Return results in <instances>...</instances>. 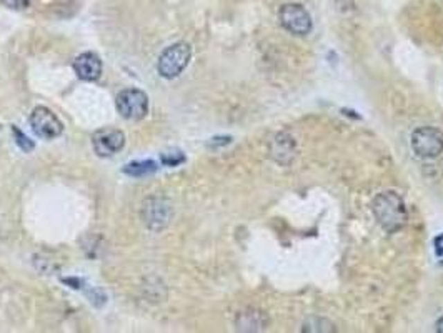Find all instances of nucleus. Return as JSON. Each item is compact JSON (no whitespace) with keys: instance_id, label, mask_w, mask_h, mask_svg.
Segmentation results:
<instances>
[{"instance_id":"1","label":"nucleus","mask_w":443,"mask_h":333,"mask_svg":"<svg viewBox=\"0 0 443 333\" xmlns=\"http://www.w3.org/2000/svg\"><path fill=\"white\" fill-rule=\"evenodd\" d=\"M373 215L380 227L388 233H395L407 222V208L404 199L395 192H383L373 200Z\"/></svg>"},{"instance_id":"2","label":"nucleus","mask_w":443,"mask_h":333,"mask_svg":"<svg viewBox=\"0 0 443 333\" xmlns=\"http://www.w3.org/2000/svg\"><path fill=\"white\" fill-rule=\"evenodd\" d=\"M192 59V48L186 42H177L170 45L159 57V73L163 79H175L186 71L188 62Z\"/></svg>"},{"instance_id":"3","label":"nucleus","mask_w":443,"mask_h":333,"mask_svg":"<svg viewBox=\"0 0 443 333\" xmlns=\"http://www.w3.org/2000/svg\"><path fill=\"white\" fill-rule=\"evenodd\" d=\"M116 107L127 120H141L149 112V97L138 89H125L117 96Z\"/></svg>"},{"instance_id":"4","label":"nucleus","mask_w":443,"mask_h":333,"mask_svg":"<svg viewBox=\"0 0 443 333\" xmlns=\"http://www.w3.org/2000/svg\"><path fill=\"white\" fill-rule=\"evenodd\" d=\"M412 149L422 159L438 157L443 152V132L433 127H420L412 134Z\"/></svg>"},{"instance_id":"5","label":"nucleus","mask_w":443,"mask_h":333,"mask_svg":"<svg viewBox=\"0 0 443 333\" xmlns=\"http://www.w3.org/2000/svg\"><path fill=\"white\" fill-rule=\"evenodd\" d=\"M282 27L293 35H307L311 30V17L300 3H284L278 10Z\"/></svg>"},{"instance_id":"6","label":"nucleus","mask_w":443,"mask_h":333,"mask_svg":"<svg viewBox=\"0 0 443 333\" xmlns=\"http://www.w3.org/2000/svg\"><path fill=\"white\" fill-rule=\"evenodd\" d=\"M28 122H30L32 130H34L37 137L45 138V141H52V138L59 137L64 132V123L47 107H37V109H34Z\"/></svg>"},{"instance_id":"7","label":"nucleus","mask_w":443,"mask_h":333,"mask_svg":"<svg viewBox=\"0 0 443 333\" xmlns=\"http://www.w3.org/2000/svg\"><path fill=\"white\" fill-rule=\"evenodd\" d=\"M172 217V207L165 199H149L142 207L143 224L154 232H160L169 225Z\"/></svg>"},{"instance_id":"8","label":"nucleus","mask_w":443,"mask_h":333,"mask_svg":"<svg viewBox=\"0 0 443 333\" xmlns=\"http://www.w3.org/2000/svg\"><path fill=\"white\" fill-rule=\"evenodd\" d=\"M124 145L125 135L118 129H100L92 135V147L98 157H114Z\"/></svg>"},{"instance_id":"9","label":"nucleus","mask_w":443,"mask_h":333,"mask_svg":"<svg viewBox=\"0 0 443 333\" xmlns=\"http://www.w3.org/2000/svg\"><path fill=\"white\" fill-rule=\"evenodd\" d=\"M73 71L82 80H97L102 75V60L96 53L85 52L73 60Z\"/></svg>"},{"instance_id":"10","label":"nucleus","mask_w":443,"mask_h":333,"mask_svg":"<svg viewBox=\"0 0 443 333\" xmlns=\"http://www.w3.org/2000/svg\"><path fill=\"white\" fill-rule=\"evenodd\" d=\"M293 147H295L293 138L289 137L287 134H280L277 138H275L272 145L273 159L277 160L278 163H284V165H287V163L292 162L295 155Z\"/></svg>"},{"instance_id":"11","label":"nucleus","mask_w":443,"mask_h":333,"mask_svg":"<svg viewBox=\"0 0 443 333\" xmlns=\"http://www.w3.org/2000/svg\"><path fill=\"white\" fill-rule=\"evenodd\" d=\"M266 325V318L264 314L260 312H245V314H240L239 320H237V328L244 332H257V330H264Z\"/></svg>"},{"instance_id":"12","label":"nucleus","mask_w":443,"mask_h":333,"mask_svg":"<svg viewBox=\"0 0 443 333\" xmlns=\"http://www.w3.org/2000/svg\"><path fill=\"white\" fill-rule=\"evenodd\" d=\"M157 170V163L152 162V160H142V162H134L125 165L124 172L127 175H132V177H145L154 174Z\"/></svg>"},{"instance_id":"13","label":"nucleus","mask_w":443,"mask_h":333,"mask_svg":"<svg viewBox=\"0 0 443 333\" xmlns=\"http://www.w3.org/2000/svg\"><path fill=\"white\" fill-rule=\"evenodd\" d=\"M302 332H335L334 323L328 322L327 318H320V316H314V318L307 320L303 323Z\"/></svg>"},{"instance_id":"14","label":"nucleus","mask_w":443,"mask_h":333,"mask_svg":"<svg viewBox=\"0 0 443 333\" xmlns=\"http://www.w3.org/2000/svg\"><path fill=\"white\" fill-rule=\"evenodd\" d=\"M12 130H14L15 137H17V145L20 147V149L26 150V152H30L32 149H34V142H32L28 137H26V135H24L22 132L17 129V127H14Z\"/></svg>"},{"instance_id":"15","label":"nucleus","mask_w":443,"mask_h":333,"mask_svg":"<svg viewBox=\"0 0 443 333\" xmlns=\"http://www.w3.org/2000/svg\"><path fill=\"white\" fill-rule=\"evenodd\" d=\"M3 6H7L9 9L14 10H24L30 6V0H2Z\"/></svg>"},{"instance_id":"16","label":"nucleus","mask_w":443,"mask_h":333,"mask_svg":"<svg viewBox=\"0 0 443 333\" xmlns=\"http://www.w3.org/2000/svg\"><path fill=\"white\" fill-rule=\"evenodd\" d=\"M162 162L165 163V165H169V167H170V165H172V167L179 165V163L183 162V155L179 154V152H177V154H175V155H172V154H170V155H162Z\"/></svg>"},{"instance_id":"17","label":"nucleus","mask_w":443,"mask_h":333,"mask_svg":"<svg viewBox=\"0 0 443 333\" xmlns=\"http://www.w3.org/2000/svg\"><path fill=\"white\" fill-rule=\"evenodd\" d=\"M433 245H435V253H437L438 257H443V235H438L435 238Z\"/></svg>"},{"instance_id":"18","label":"nucleus","mask_w":443,"mask_h":333,"mask_svg":"<svg viewBox=\"0 0 443 333\" xmlns=\"http://www.w3.org/2000/svg\"><path fill=\"white\" fill-rule=\"evenodd\" d=\"M437 332L443 333V316H442V318L438 320V322H437Z\"/></svg>"}]
</instances>
